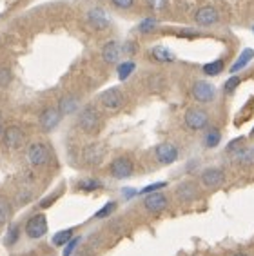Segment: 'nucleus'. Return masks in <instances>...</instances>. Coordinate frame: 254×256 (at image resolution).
Returning <instances> with one entry per match:
<instances>
[{"instance_id":"obj_38","label":"nucleus","mask_w":254,"mask_h":256,"mask_svg":"<svg viewBox=\"0 0 254 256\" xmlns=\"http://www.w3.org/2000/svg\"><path fill=\"white\" fill-rule=\"evenodd\" d=\"M147 2V6L151 8V10H154V11H160V10H164L167 6V0H146Z\"/></svg>"},{"instance_id":"obj_9","label":"nucleus","mask_w":254,"mask_h":256,"mask_svg":"<svg viewBox=\"0 0 254 256\" xmlns=\"http://www.w3.org/2000/svg\"><path fill=\"white\" fill-rule=\"evenodd\" d=\"M190 94L196 102L200 104H209L216 98V88L207 80H196L192 88H190Z\"/></svg>"},{"instance_id":"obj_3","label":"nucleus","mask_w":254,"mask_h":256,"mask_svg":"<svg viewBox=\"0 0 254 256\" xmlns=\"http://www.w3.org/2000/svg\"><path fill=\"white\" fill-rule=\"evenodd\" d=\"M48 216H46L44 212H36L33 216L26 222L24 226V232L26 236L30 238V240H40V238H44L48 234Z\"/></svg>"},{"instance_id":"obj_14","label":"nucleus","mask_w":254,"mask_h":256,"mask_svg":"<svg viewBox=\"0 0 254 256\" xmlns=\"http://www.w3.org/2000/svg\"><path fill=\"white\" fill-rule=\"evenodd\" d=\"M200 182L204 188L207 189H214V188H220L222 184L225 182V172L218 168H209V169H204L200 174Z\"/></svg>"},{"instance_id":"obj_25","label":"nucleus","mask_w":254,"mask_h":256,"mask_svg":"<svg viewBox=\"0 0 254 256\" xmlns=\"http://www.w3.org/2000/svg\"><path fill=\"white\" fill-rule=\"evenodd\" d=\"M234 162L242 164V166H250V164H254V151L252 149H236Z\"/></svg>"},{"instance_id":"obj_31","label":"nucleus","mask_w":254,"mask_h":256,"mask_svg":"<svg viewBox=\"0 0 254 256\" xmlns=\"http://www.w3.org/2000/svg\"><path fill=\"white\" fill-rule=\"evenodd\" d=\"M116 207H118V204L114 202V200H111V202H108L106 206L100 209V211H96L94 212V218L96 220H102V218H108V216H111L112 212L116 211Z\"/></svg>"},{"instance_id":"obj_24","label":"nucleus","mask_w":254,"mask_h":256,"mask_svg":"<svg viewBox=\"0 0 254 256\" xmlns=\"http://www.w3.org/2000/svg\"><path fill=\"white\" fill-rule=\"evenodd\" d=\"M11 212H13V206H11L10 198L0 194V226L10 222Z\"/></svg>"},{"instance_id":"obj_11","label":"nucleus","mask_w":254,"mask_h":256,"mask_svg":"<svg viewBox=\"0 0 254 256\" xmlns=\"http://www.w3.org/2000/svg\"><path fill=\"white\" fill-rule=\"evenodd\" d=\"M178 156H180V151L171 142H162L154 148V158L162 166H171L178 160Z\"/></svg>"},{"instance_id":"obj_41","label":"nucleus","mask_w":254,"mask_h":256,"mask_svg":"<svg viewBox=\"0 0 254 256\" xmlns=\"http://www.w3.org/2000/svg\"><path fill=\"white\" fill-rule=\"evenodd\" d=\"M138 191L136 189H124V196L126 198H132V196H136Z\"/></svg>"},{"instance_id":"obj_7","label":"nucleus","mask_w":254,"mask_h":256,"mask_svg":"<svg viewBox=\"0 0 254 256\" xmlns=\"http://www.w3.org/2000/svg\"><path fill=\"white\" fill-rule=\"evenodd\" d=\"M184 122L190 131H202L209 126V113L202 108H189L184 114Z\"/></svg>"},{"instance_id":"obj_21","label":"nucleus","mask_w":254,"mask_h":256,"mask_svg":"<svg viewBox=\"0 0 254 256\" xmlns=\"http://www.w3.org/2000/svg\"><path fill=\"white\" fill-rule=\"evenodd\" d=\"M134 71H136V64L132 60H124V62L116 64V76L120 82H126Z\"/></svg>"},{"instance_id":"obj_37","label":"nucleus","mask_w":254,"mask_h":256,"mask_svg":"<svg viewBox=\"0 0 254 256\" xmlns=\"http://www.w3.org/2000/svg\"><path fill=\"white\" fill-rule=\"evenodd\" d=\"M60 196V191H54L51 196H48V198H44L42 202H40V209H48L49 206H53V202L56 200V198Z\"/></svg>"},{"instance_id":"obj_32","label":"nucleus","mask_w":254,"mask_h":256,"mask_svg":"<svg viewBox=\"0 0 254 256\" xmlns=\"http://www.w3.org/2000/svg\"><path fill=\"white\" fill-rule=\"evenodd\" d=\"M147 84H149V89H151V91H162L164 86H166V78H164L162 74H152V76H149Z\"/></svg>"},{"instance_id":"obj_15","label":"nucleus","mask_w":254,"mask_h":256,"mask_svg":"<svg viewBox=\"0 0 254 256\" xmlns=\"http://www.w3.org/2000/svg\"><path fill=\"white\" fill-rule=\"evenodd\" d=\"M220 20V13L216 8L212 6H204L194 13V22L198 26H204V28H209V26H214L216 22Z\"/></svg>"},{"instance_id":"obj_26","label":"nucleus","mask_w":254,"mask_h":256,"mask_svg":"<svg viewBox=\"0 0 254 256\" xmlns=\"http://www.w3.org/2000/svg\"><path fill=\"white\" fill-rule=\"evenodd\" d=\"M73 236H74V229H73V227H69V229H64V231L56 232V234H54V236L51 238V242H53V246L64 247Z\"/></svg>"},{"instance_id":"obj_30","label":"nucleus","mask_w":254,"mask_h":256,"mask_svg":"<svg viewBox=\"0 0 254 256\" xmlns=\"http://www.w3.org/2000/svg\"><path fill=\"white\" fill-rule=\"evenodd\" d=\"M18 238H20V226L18 224L10 226V229H8V232H6V246L13 247L16 242H18Z\"/></svg>"},{"instance_id":"obj_20","label":"nucleus","mask_w":254,"mask_h":256,"mask_svg":"<svg viewBox=\"0 0 254 256\" xmlns=\"http://www.w3.org/2000/svg\"><path fill=\"white\" fill-rule=\"evenodd\" d=\"M254 58V50H250V48H247V50H244L242 53H240V56H238V60H236L234 64L230 66V69H229V73H232V74H236L238 71H242L244 68H247L249 66V62Z\"/></svg>"},{"instance_id":"obj_33","label":"nucleus","mask_w":254,"mask_h":256,"mask_svg":"<svg viewBox=\"0 0 254 256\" xmlns=\"http://www.w3.org/2000/svg\"><path fill=\"white\" fill-rule=\"evenodd\" d=\"M80 242H82V236H73V238H71V240L64 246L62 256H73V252L76 251V247H78Z\"/></svg>"},{"instance_id":"obj_6","label":"nucleus","mask_w":254,"mask_h":256,"mask_svg":"<svg viewBox=\"0 0 254 256\" xmlns=\"http://www.w3.org/2000/svg\"><path fill=\"white\" fill-rule=\"evenodd\" d=\"M132 172H134V164L129 156L122 154V156H116L109 164V174L116 180H126V178H131Z\"/></svg>"},{"instance_id":"obj_8","label":"nucleus","mask_w":254,"mask_h":256,"mask_svg":"<svg viewBox=\"0 0 254 256\" xmlns=\"http://www.w3.org/2000/svg\"><path fill=\"white\" fill-rule=\"evenodd\" d=\"M26 142V133L18 126H8L2 131V144L8 151H16L24 146Z\"/></svg>"},{"instance_id":"obj_29","label":"nucleus","mask_w":254,"mask_h":256,"mask_svg":"<svg viewBox=\"0 0 254 256\" xmlns=\"http://www.w3.org/2000/svg\"><path fill=\"white\" fill-rule=\"evenodd\" d=\"M13 82V71L8 66H0V89H8Z\"/></svg>"},{"instance_id":"obj_43","label":"nucleus","mask_w":254,"mask_h":256,"mask_svg":"<svg viewBox=\"0 0 254 256\" xmlns=\"http://www.w3.org/2000/svg\"><path fill=\"white\" fill-rule=\"evenodd\" d=\"M2 131H4V128H2V122H0V134H2Z\"/></svg>"},{"instance_id":"obj_35","label":"nucleus","mask_w":254,"mask_h":256,"mask_svg":"<svg viewBox=\"0 0 254 256\" xmlns=\"http://www.w3.org/2000/svg\"><path fill=\"white\" fill-rule=\"evenodd\" d=\"M167 188V182H154L151 186H146L144 189L138 191V194H149V192H154V191H162V189Z\"/></svg>"},{"instance_id":"obj_22","label":"nucleus","mask_w":254,"mask_h":256,"mask_svg":"<svg viewBox=\"0 0 254 256\" xmlns=\"http://www.w3.org/2000/svg\"><path fill=\"white\" fill-rule=\"evenodd\" d=\"M222 142V131L218 128H209L204 134V146L209 149L218 148Z\"/></svg>"},{"instance_id":"obj_45","label":"nucleus","mask_w":254,"mask_h":256,"mask_svg":"<svg viewBox=\"0 0 254 256\" xmlns=\"http://www.w3.org/2000/svg\"><path fill=\"white\" fill-rule=\"evenodd\" d=\"M252 33H254V26H252Z\"/></svg>"},{"instance_id":"obj_36","label":"nucleus","mask_w":254,"mask_h":256,"mask_svg":"<svg viewBox=\"0 0 254 256\" xmlns=\"http://www.w3.org/2000/svg\"><path fill=\"white\" fill-rule=\"evenodd\" d=\"M136 0H111V4L116 8V10H122V11H127L131 10L132 6H134Z\"/></svg>"},{"instance_id":"obj_39","label":"nucleus","mask_w":254,"mask_h":256,"mask_svg":"<svg viewBox=\"0 0 254 256\" xmlns=\"http://www.w3.org/2000/svg\"><path fill=\"white\" fill-rule=\"evenodd\" d=\"M138 51V46L134 42H124V54L126 56H131Z\"/></svg>"},{"instance_id":"obj_34","label":"nucleus","mask_w":254,"mask_h":256,"mask_svg":"<svg viewBox=\"0 0 254 256\" xmlns=\"http://www.w3.org/2000/svg\"><path fill=\"white\" fill-rule=\"evenodd\" d=\"M242 84V78L240 76H236V74H232L230 78H227V82L224 84V91L225 93H232V91H236L238 89V86Z\"/></svg>"},{"instance_id":"obj_2","label":"nucleus","mask_w":254,"mask_h":256,"mask_svg":"<svg viewBox=\"0 0 254 256\" xmlns=\"http://www.w3.org/2000/svg\"><path fill=\"white\" fill-rule=\"evenodd\" d=\"M26 160L31 168H46L51 162V149L44 142H33L26 149Z\"/></svg>"},{"instance_id":"obj_23","label":"nucleus","mask_w":254,"mask_h":256,"mask_svg":"<svg viewBox=\"0 0 254 256\" xmlns=\"http://www.w3.org/2000/svg\"><path fill=\"white\" fill-rule=\"evenodd\" d=\"M104 184L98 180V178H82L78 184H76V189L84 192H93L98 191V189H102Z\"/></svg>"},{"instance_id":"obj_10","label":"nucleus","mask_w":254,"mask_h":256,"mask_svg":"<svg viewBox=\"0 0 254 256\" xmlns=\"http://www.w3.org/2000/svg\"><path fill=\"white\" fill-rule=\"evenodd\" d=\"M144 207H146L147 212L158 214V212H164L169 207V198H167L166 192L162 191L149 192V194H144Z\"/></svg>"},{"instance_id":"obj_28","label":"nucleus","mask_w":254,"mask_h":256,"mask_svg":"<svg viewBox=\"0 0 254 256\" xmlns=\"http://www.w3.org/2000/svg\"><path fill=\"white\" fill-rule=\"evenodd\" d=\"M224 60H212V62H209V64H206L204 68H202V71L207 74V76H218V74L224 71Z\"/></svg>"},{"instance_id":"obj_5","label":"nucleus","mask_w":254,"mask_h":256,"mask_svg":"<svg viewBox=\"0 0 254 256\" xmlns=\"http://www.w3.org/2000/svg\"><path fill=\"white\" fill-rule=\"evenodd\" d=\"M64 114L58 111L56 106H49V108L42 109L38 114V128L42 133H51L58 128L60 122H62Z\"/></svg>"},{"instance_id":"obj_12","label":"nucleus","mask_w":254,"mask_h":256,"mask_svg":"<svg viewBox=\"0 0 254 256\" xmlns=\"http://www.w3.org/2000/svg\"><path fill=\"white\" fill-rule=\"evenodd\" d=\"M122 56L124 54V44L122 42H118V40H109L106 42L102 48V60L106 64L109 66H116L122 62Z\"/></svg>"},{"instance_id":"obj_17","label":"nucleus","mask_w":254,"mask_h":256,"mask_svg":"<svg viewBox=\"0 0 254 256\" xmlns=\"http://www.w3.org/2000/svg\"><path fill=\"white\" fill-rule=\"evenodd\" d=\"M88 22L91 28L94 30L102 31V30H108L109 24H111V20H109V15L102 8H93V10L88 11Z\"/></svg>"},{"instance_id":"obj_42","label":"nucleus","mask_w":254,"mask_h":256,"mask_svg":"<svg viewBox=\"0 0 254 256\" xmlns=\"http://www.w3.org/2000/svg\"><path fill=\"white\" fill-rule=\"evenodd\" d=\"M232 256H247L245 252H236V254H232Z\"/></svg>"},{"instance_id":"obj_16","label":"nucleus","mask_w":254,"mask_h":256,"mask_svg":"<svg viewBox=\"0 0 254 256\" xmlns=\"http://www.w3.org/2000/svg\"><path fill=\"white\" fill-rule=\"evenodd\" d=\"M176 198H178V202L182 204H190L194 202L196 198H198V186H196L194 182H182L178 184V188H176L174 191Z\"/></svg>"},{"instance_id":"obj_1","label":"nucleus","mask_w":254,"mask_h":256,"mask_svg":"<svg viewBox=\"0 0 254 256\" xmlns=\"http://www.w3.org/2000/svg\"><path fill=\"white\" fill-rule=\"evenodd\" d=\"M78 128L82 129L86 134H94L102 128V116L94 106H86L78 111Z\"/></svg>"},{"instance_id":"obj_4","label":"nucleus","mask_w":254,"mask_h":256,"mask_svg":"<svg viewBox=\"0 0 254 256\" xmlns=\"http://www.w3.org/2000/svg\"><path fill=\"white\" fill-rule=\"evenodd\" d=\"M98 104H100L106 111H118V109H122L124 104H126V94H124V91L120 88H109L100 93Z\"/></svg>"},{"instance_id":"obj_44","label":"nucleus","mask_w":254,"mask_h":256,"mask_svg":"<svg viewBox=\"0 0 254 256\" xmlns=\"http://www.w3.org/2000/svg\"><path fill=\"white\" fill-rule=\"evenodd\" d=\"M250 136H252V138H254V128H252V131H250Z\"/></svg>"},{"instance_id":"obj_19","label":"nucleus","mask_w":254,"mask_h":256,"mask_svg":"<svg viewBox=\"0 0 254 256\" xmlns=\"http://www.w3.org/2000/svg\"><path fill=\"white\" fill-rule=\"evenodd\" d=\"M149 54H151V58L154 60V62H160V64H171V62L176 60L174 53H172L171 50H167L166 46H154V48L149 51Z\"/></svg>"},{"instance_id":"obj_18","label":"nucleus","mask_w":254,"mask_h":256,"mask_svg":"<svg viewBox=\"0 0 254 256\" xmlns=\"http://www.w3.org/2000/svg\"><path fill=\"white\" fill-rule=\"evenodd\" d=\"M58 111L64 116H69V114H74L80 111V98L76 94H64L62 98L56 104Z\"/></svg>"},{"instance_id":"obj_13","label":"nucleus","mask_w":254,"mask_h":256,"mask_svg":"<svg viewBox=\"0 0 254 256\" xmlns=\"http://www.w3.org/2000/svg\"><path fill=\"white\" fill-rule=\"evenodd\" d=\"M106 146L102 142H93L86 146L82 151V158L84 162L88 164V166H100L104 162V158H106Z\"/></svg>"},{"instance_id":"obj_40","label":"nucleus","mask_w":254,"mask_h":256,"mask_svg":"<svg viewBox=\"0 0 254 256\" xmlns=\"http://www.w3.org/2000/svg\"><path fill=\"white\" fill-rule=\"evenodd\" d=\"M244 142V138H236V140H232V142L227 146V151L229 153H232V151H236V148H240V144Z\"/></svg>"},{"instance_id":"obj_27","label":"nucleus","mask_w":254,"mask_h":256,"mask_svg":"<svg viewBox=\"0 0 254 256\" xmlns=\"http://www.w3.org/2000/svg\"><path fill=\"white\" fill-rule=\"evenodd\" d=\"M156 28H158V20L152 18V16H147V18H144L142 22L136 26L138 33H142V34L152 33V31H156Z\"/></svg>"}]
</instances>
